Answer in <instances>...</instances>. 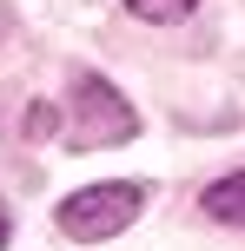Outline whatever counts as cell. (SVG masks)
<instances>
[{"mask_svg":"<svg viewBox=\"0 0 245 251\" xmlns=\"http://www.w3.org/2000/svg\"><path fill=\"white\" fill-rule=\"evenodd\" d=\"M192 7H199V0H126L133 20H159V26H166V20H186Z\"/></svg>","mask_w":245,"mask_h":251,"instance_id":"4","label":"cell"},{"mask_svg":"<svg viewBox=\"0 0 245 251\" xmlns=\"http://www.w3.org/2000/svg\"><path fill=\"white\" fill-rule=\"evenodd\" d=\"M7 33H13V7L0 0V40H7Z\"/></svg>","mask_w":245,"mask_h":251,"instance_id":"7","label":"cell"},{"mask_svg":"<svg viewBox=\"0 0 245 251\" xmlns=\"http://www.w3.org/2000/svg\"><path fill=\"white\" fill-rule=\"evenodd\" d=\"M53 126H60L53 106H27V139H53Z\"/></svg>","mask_w":245,"mask_h":251,"instance_id":"5","label":"cell"},{"mask_svg":"<svg viewBox=\"0 0 245 251\" xmlns=\"http://www.w3.org/2000/svg\"><path fill=\"white\" fill-rule=\"evenodd\" d=\"M73 146H126L133 132H139V113H133L126 100H119L113 79L100 73H73Z\"/></svg>","mask_w":245,"mask_h":251,"instance_id":"2","label":"cell"},{"mask_svg":"<svg viewBox=\"0 0 245 251\" xmlns=\"http://www.w3.org/2000/svg\"><path fill=\"white\" fill-rule=\"evenodd\" d=\"M7 238H13V218H7V205H0V251H7Z\"/></svg>","mask_w":245,"mask_h":251,"instance_id":"6","label":"cell"},{"mask_svg":"<svg viewBox=\"0 0 245 251\" xmlns=\"http://www.w3.org/2000/svg\"><path fill=\"white\" fill-rule=\"evenodd\" d=\"M146 212V185L139 178H106V185H86V192H66L60 199V231L80 245H100V238H119L133 231V218Z\"/></svg>","mask_w":245,"mask_h":251,"instance_id":"1","label":"cell"},{"mask_svg":"<svg viewBox=\"0 0 245 251\" xmlns=\"http://www.w3.org/2000/svg\"><path fill=\"white\" fill-rule=\"evenodd\" d=\"M199 205H206V218H219V225H245V165L225 172V178H212Z\"/></svg>","mask_w":245,"mask_h":251,"instance_id":"3","label":"cell"}]
</instances>
